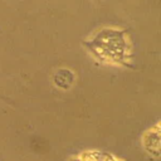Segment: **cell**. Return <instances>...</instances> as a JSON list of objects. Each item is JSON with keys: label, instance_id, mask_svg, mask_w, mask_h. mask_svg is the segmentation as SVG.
Masks as SVG:
<instances>
[{"label": "cell", "instance_id": "cell-1", "mask_svg": "<svg viewBox=\"0 0 161 161\" xmlns=\"http://www.w3.org/2000/svg\"><path fill=\"white\" fill-rule=\"evenodd\" d=\"M80 161H97V158L94 157V153L93 152H84L80 157H79Z\"/></svg>", "mask_w": 161, "mask_h": 161}, {"label": "cell", "instance_id": "cell-2", "mask_svg": "<svg viewBox=\"0 0 161 161\" xmlns=\"http://www.w3.org/2000/svg\"><path fill=\"white\" fill-rule=\"evenodd\" d=\"M72 161H80V160H78V158H75V160H72Z\"/></svg>", "mask_w": 161, "mask_h": 161}]
</instances>
